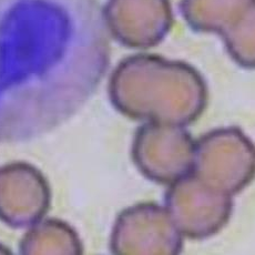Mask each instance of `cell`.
Here are the masks:
<instances>
[{
    "mask_svg": "<svg viewBox=\"0 0 255 255\" xmlns=\"http://www.w3.org/2000/svg\"><path fill=\"white\" fill-rule=\"evenodd\" d=\"M0 254H11V251L7 247L0 243Z\"/></svg>",
    "mask_w": 255,
    "mask_h": 255,
    "instance_id": "6",
    "label": "cell"
},
{
    "mask_svg": "<svg viewBox=\"0 0 255 255\" xmlns=\"http://www.w3.org/2000/svg\"><path fill=\"white\" fill-rule=\"evenodd\" d=\"M51 203V191L35 166L13 162L0 168V220L13 229L41 221Z\"/></svg>",
    "mask_w": 255,
    "mask_h": 255,
    "instance_id": "4",
    "label": "cell"
},
{
    "mask_svg": "<svg viewBox=\"0 0 255 255\" xmlns=\"http://www.w3.org/2000/svg\"><path fill=\"white\" fill-rule=\"evenodd\" d=\"M102 17L118 42L135 49L158 45L173 22L170 0H107Z\"/></svg>",
    "mask_w": 255,
    "mask_h": 255,
    "instance_id": "3",
    "label": "cell"
},
{
    "mask_svg": "<svg viewBox=\"0 0 255 255\" xmlns=\"http://www.w3.org/2000/svg\"><path fill=\"white\" fill-rule=\"evenodd\" d=\"M180 8L193 30L219 33L235 62L253 69L255 0H181Z\"/></svg>",
    "mask_w": 255,
    "mask_h": 255,
    "instance_id": "2",
    "label": "cell"
},
{
    "mask_svg": "<svg viewBox=\"0 0 255 255\" xmlns=\"http://www.w3.org/2000/svg\"><path fill=\"white\" fill-rule=\"evenodd\" d=\"M79 235L60 220H41L32 225L20 242L21 254H82Z\"/></svg>",
    "mask_w": 255,
    "mask_h": 255,
    "instance_id": "5",
    "label": "cell"
},
{
    "mask_svg": "<svg viewBox=\"0 0 255 255\" xmlns=\"http://www.w3.org/2000/svg\"><path fill=\"white\" fill-rule=\"evenodd\" d=\"M108 92L116 109L130 119L178 127L198 120L208 102L207 85L192 66L144 53L117 66Z\"/></svg>",
    "mask_w": 255,
    "mask_h": 255,
    "instance_id": "1",
    "label": "cell"
}]
</instances>
